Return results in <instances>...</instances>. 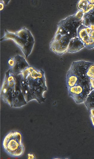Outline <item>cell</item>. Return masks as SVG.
<instances>
[{"instance_id":"obj_17","label":"cell","mask_w":94,"mask_h":159,"mask_svg":"<svg viewBox=\"0 0 94 159\" xmlns=\"http://www.w3.org/2000/svg\"><path fill=\"white\" fill-rule=\"evenodd\" d=\"M4 3L2 1H0V10L1 11L2 10L4 9Z\"/></svg>"},{"instance_id":"obj_2","label":"cell","mask_w":94,"mask_h":159,"mask_svg":"<svg viewBox=\"0 0 94 159\" xmlns=\"http://www.w3.org/2000/svg\"><path fill=\"white\" fill-rule=\"evenodd\" d=\"M7 40L12 41L26 58L31 54L35 42L34 38L30 30L24 27L13 32L5 29L0 41Z\"/></svg>"},{"instance_id":"obj_11","label":"cell","mask_w":94,"mask_h":159,"mask_svg":"<svg viewBox=\"0 0 94 159\" xmlns=\"http://www.w3.org/2000/svg\"><path fill=\"white\" fill-rule=\"evenodd\" d=\"M78 77L74 74L67 72L66 82L67 88L73 87L76 85L78 80Z\"/></svg>"},{"instance_id":"obj_13","label":"cell","mask_w":94,"mask_h":159,"mask_svg":"<svg viewBox=\"0 0 94 159\" xmlns=\"http://www.w3.org/2000/svg\"><path fill=\"white\" fill-rule=\"evenodd\" d=\"M86 76L89 78L94 77V62L88 69Z\"/></svg>"},{"instance_id":"obj_6","label":"cell","mask_w":94,"mask_h":159,"mask_svg":"<svg viewBox=\"0 0 94 159\" xmlns=\"http://www.w3.org/2000/svg\"><path fill=\"white\" fill-rule=\"evenodd\" d=\"M67 90L69 96L78 104L84 103L90 92V87H84L80 84L68 88Z\"/></svg>"},{"instance_id":"obj_16","label":"cell","mask_w":94,"mask_h":159,"mask_svg":"<svg viewBox=\"0 0 94 159\" xmlns=\"http://www.w3.org/2000/svg\"><path fill=\"white\" fill-rule=\"evenodd\" d=\"M90 117L92 123L94 127V116L90 114Z\"/></svg>"},{"instance_id":"obj_15","label":"cell","mask_w":94,"mask_h":159,"mask_svg":"<svg viewBox=\"0 0 94 159\" xmlns=\"http://www.w3.org/2000/svg\"><path fill=\"white\" fill-rule=\"evenodd\" d=\"M27 158L28 159H35L36 158L34 155L32 153L28 152L27 154Z\"/></svg>"},{"instance_id":"obj_12","label":"cell","mask_w":94,"mask_h":159,"mask_svg":"<svg viewBox=\"0 0 94 159\" xmlns=\"http://www.w3.org/2000/svg\"><path fill=\"white\" fill-rule=\"evenodd\" d=\"M84 103L88 111L90 109L94 108V90L90 92Z\"/></svg>"},{"instance_id":"obj_3","label":"cell","mask_w":94,"mask_h":159,"mask_svg":"<svg viewBox=\"0 0 94 159\" xmlns=\"http://www.w3.org/2000/svg\"><path fill=\"white\" fill-rule=\"evenodd\" d=\"M2 146L3 150L9 156L13 158L21 156L24 152L22 135L19 131L12 130L4 136Z\"/></svg>"},{"instance_id":"obj_19","label":"cell","mask_w":94,"mask_h":159,"mask_svg":"<svg viewBox=\"0 0 94 159\" xmlns=\"http://www.w3.org/2000/svg\"><path fill=\"white\" fill-rule=\"evenodd\" d=\"M90 4H94V0H88Z\"/></svg>"},{"instance_id":"obj_9","label":"cell","mask_w":94,"mask_h":159,"mask_svg":"<svg viewBox=\"0 0 94 159\" xmlns=\"http://www.w3.org/2000/svg\"><path fill=\"white\" fill-rule=\"evenodd\" d=\"M84 47L83 42L78 37H76L70 40L67 52L70 53H75L80 51Z\"/></svg>"},{"instance_id":"obj_4","label":"cell","mask_w":94,"mask_h":159,"mask_svg":"<svg viewBox=\"0 0 94 159\" xmlns=\"http://www.w3.org/2000/svg\"><path fill=\"white\" fill-rule=\"evenodd\" d=\"M15 78L8 69L5 72L0 88V97L2 100L11 107H16L15 93Z\"/></svg>"},{"instance_id":"obj_5","label":"cell","mask_w":94,"mask_h":159,"mask_svg":"<svg viewBox=\"0 0 94 159\" xmlns=\"http://www.w3.org/2000/svg\"><path fill=\"white\" fill-rule=\"evenodd\" d=\"M77 37L84 47L91 49L94 48V25L86 26L82 23L77 30Z\"/></svg>"},{"instance_id":"obj_18","label":"cell","mask_w":94,"mask_h":159,"mask_svg":"<svg viewBox=\"0 0 94 159\" xmlns=\"http://www.w3.org/2000/svg\"><path fill=\"white\" fill-rule=\"evenodd\" d=\"M89 111L90 113V114L94 116V108L90 109Z\"/></svg>"},{"instance_id":"obj_14","label":"cell","mask_w":94,"mask_h":159,"mask_svg":"<svg viewBox=\"0 0 94 159\" xmlns=\"http://www.w3.org/2000/svg\"><path fill=\"white\" fill-rule=\"evenodd\" d=\"M90 91L94 90V77L89 78Z\"/></svg>"},{"instance_id":"obj_1","label":"cell","mask_w":94,"mask_h":159,"mask_svg":"<svg viewBox=\"0 0 94 159\" xmlns=\"http://www.w3.org/2000/svg\"><path fill=\"white\" fill-rule=\"evenodd\" d=\"M84 13L78 10L74 14L61 20L57 24L55 34L49 44V49L62 56L67 52L70 40L77 37V30L82 23Z\"/></svg>"},{"instance_id":"obj_7","label":"cell","mask_w":94,"mask_h":159,"mask_svg":"<svg viewBox=\"0 0 94 159\" xmlns=\"http://www.w3.org/2000/svg\"><path fill=\"white\" fill-rule=\"evenodd\" d=\"M93 63L83 60L73 61L67 71L74 74L78 78L86 76L88 69Z\"/></svg>"},{"instance_id":"obj_20","label":"cell","mask_w":94,"mask_h":159,"mask_svg":"<svg viewBox=\"0 0 94 159\" xmlns=\"http://www.w3.org/2000/svg\"><path fill=\"white\" fill-rule=\"evenodd\" d=\"M52 159H61V158L59 157H55L53 158Z\"/></svg>"},{"instance_id":"obj_10","label":"cell","mask_w":94,"mask_h":159,"mask_svg":"<svg viewBox=\"0 0 94 159\" xmlns=\"http://www.w3.org/2000/svg\"><path fill=\"white\" fill-rule=\"evenodd\" d=\"M77 7L84 14H86L94 9V4H90L88 0H79L77 4Z\"/></svg>"},{"instance_id":"obj_8","label":"cell","mask_w":94,"mask_h":159,"mask_svg":"<svg viewBox=\"0 0 94 159\" xmlns=\"http://www.w3.org/2000/svg\"><path fill=\"white\" fill-rule=\"evenodd\" d=\"M14 63L12 67L9 68L10 73L16 76L19 74L30 66L25 58L19 54L14 56Z\"/></svg>"}]
</instances>
